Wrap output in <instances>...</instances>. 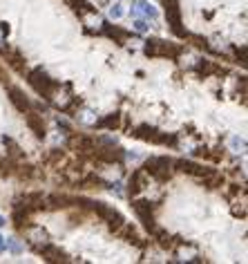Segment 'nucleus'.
Segmentation results:
<instances>
[{"label":"nucleus","mask_w":248,"mask_h":264,"mask_svg":"<svg viewBox=\"0 0 248 264\" xmlns=\"http://www.w3.org/2000/svg\"><path fill=\"white\" fill-rule=\"evenodd\" d=\"M232 215L246 220V193H241V199H237L235 204H232Z\"/></svg>","instance_id":"obj_26"},{"label":"nucleus","mask_w":248,"mask_h":264,"mask_svg":"<svg viewBox=\"0 0 248 264\" xmlns=\"http://www.w3.org/2000/svg\"><path fill=\"white\" fill-rule=\"evenodd\" d=\"M197 182L201 188H206V190H221L226 186V179H224V175L219 173V170H210L208 175H204V177H197Z\"/></svg>","instance_id":"obj_13"},{"label":"nucleus","mask_w":248,"mask_h":264,"mask_svg":"<svg viewBox=\"0 0 248 264\" xmlns=\"http://www.w3.org/2000/svg\"><path fill=\"white\" fill-rule=\"evenodd\" d=\"M139 7H141V12L146 14V16H150V18H157V9H154L150 3H146V0H141V3H139Z\"/></svg>","instance_id":"obj_29"},{"label":"nucleus","mask_w":248,"mask_h":264,"mask_svg":"<svg viewBox=\"0 0 248 264\" xmlns=\"http://www.w3.org/2000/svg\"><path fill=\"white\" fill-rule=\"evenodd\" d=\"M183 51H185L183 45L168 43V40H161V38H148L146 43H143V54L150 56V59L168 56L170 61H179V59H181Z\"/></svg>","instance_id":"obj_3"},{"label":"nucleus","mask_w":248,"mask_h":264,"mask_svg":"<svg viewBox=\"0 0 248 264\" xmlns=\"http://www.w3.org/2000/svg\"><path fill=\"white\" fill-rule=\"evenodd\" d=\"M193 72H197L199 76H204V79H208V76H226L228 74V70L226 67H221L219 63H215V61H208V59H197L193 65Z\"/></svg>","instance_id":"obj_8"},{"label":"nucleus","mask_w":248,"mask_h":264,"mask_svg":"<svg viewBox=\"0 0 248 264\" xmlns=\"http://www.w3.org/2000/svg\"><path fill=\"white\" fill-rule=\"evenodd\" d=\"M0 72H3V70H0Z\"/></svg>","instance_id":"obj_38"},{"label":"nucleus","mask_w":248,"mask_h":264,"mask_svg":"<svg viewBox=\"0 0 248 264\" xmlns=\"http://www.w3.org/2000/svg\"><path fill=\"white\" fill-rule=\"evenodd\" d=\"M3 251H7V246H5V237L0 235V253H3Z\"/></svg>","instance_id":"obj_35"},{"label":"nucleus","mask_w":248,"mask_h":264,"mask_svg":"<svg viewBox=\"0 0 248 264\" xmlns=\"http://www.w3.org/2000/svg\"><path fill=\"white\" fill-rule=\"evenodd\" d=\"M232 54H235V59L239 61L241 65H246V45H241V47H237V45H232Z\"/></svg>","instance_id":"obj_28"},{"label":"nucleus","mask_w":248,"mask_h":264,"mask_svg":"<svg viewBox=\"0 0 248 264\" xmlns=\"http://www.w3.org/2000/svg\"><path fill=\"white\" fill-rule=\"evenodd\" d=\"M134 139H141V141H148V143H154V139H157L159 134V128L154 126H148V123H141V126H137L134 130L130 132Z\"/></svg>","instance_id":"obj_17"},{"label":"nucleus","mask_w":248,"mask_h":264,"mask_svg":"<svg viewBox=\"0 0 248 264\" xmlns=\"http://www.w3.org/2000/svg\"><path fill=\"white\" fill-rule=\"evenodd\" d=\"M25 74H27V83L34 87L36 94L43 96V99H47V101L54 99L56 92L60 90V83L56 81V79H51V76L43 70V67H34V70H27Z\"/></svg>","instance_id":"obj_1"},{"label":"nucleus","mask_w":248,"mask_h":264,"mask_svg":"<svg viewBox=\"0 0 248 264\" xmlns=\"http://www.w3.org/2000/svg\"><path fill=\"white\" fill-rule=\"evenodd\" d=\"M213 168H206L204 164H197L193 159H174V173H183V175H190V177H204L208 175Z\"/></svg>","instance_id":"obj_6"},{"label":"nucleus","mask_w":248,"mask_h":264,"mask_svg":"<svg viewBox=\"0 0 248 264\" xmlns=\"http://www.w3.org/2000/svg\"><path fill=\"white\" fill-rule=\"evenodd\" d=\"M23 117H25V123H27V128L34 132L36 139H45V137H47V123H45L43 115H38V112L32 108V110H27Z\"/></svg>","instance_id":"obj_7"},{"label":"nucleus","mask_w":248,"mask_h":264,"mask_svg":"<svg viewBox=\"0 0 248 264\" xmlns=\"http://www.w3.org/2000/svg\"><path fill=\"white\" fill-rule=\"evenodd\" d=\"M103 222H105L107 231H110V233H114V235H116V231H118V229H121V226H123V222H126V217H123V215H121V213H118V210L114 208V210H112V213L107 215V217H105V220H103Z\"/></svg>","instance_id":"obj_22"},{"label":"nucleus","mask_w":248,"mask_h":264,"mask_svg":"<svg viewBox=\"0 0 248 264\" xmlns=\"http://www.w3.org/2000/svg\"><path fill=\"white\" fill-rule=\"evenodd\" d=\"M3 143H5V148H7V157L16 159V162H23V159H25L23 148H20V146H18L16 141H14L12 137H7V134H5V137H3Z\"/></svg>","instance_id":"obj_21"},{"label":"nucleus","mask_w":248,"mask_h":264,"mask_svg":"<svg viewBox=\"0 0 248 264\" xmlns=\"http://www.w3.org/2000/svg\"><path fill=\"white\" fill-rule=\"evenodd\" d=\"M83 220H85V213H70V222H72V226H76V224H83Z\"/></svg>","instance_id":"obj_32"},{"label":"nucleus","mask_w":248,"mask_h":264,"mask_svg":"<svg viewBox=\"0 0 248 264\" xmlns=\"http://www.w3.org/2000/svg\"><path fill=\"white\" fill-rule=\"evenodd\" d=\"M148 186H150V175H148L143 168H137V170H132V175L128 177L126 195L132 199V197H137V195L141 193L143 188H148Z\"/></svg>","instance_id":"obj_5"},{"label":"nucleus","mask_w":248,"mask_h":264,"mask_svg":"<svg viewBox=\"0 0 248 264\" xmlns=\"http://www.w3.org/2000/svg\"><path fill=\"white\" fill-rule=\"evenodd\" d=\"M230 146L235 152H246V141L244 139H239V137H232L230 139Z\"/></svg>","instance_id":"obj_30"},{"label":"nucleus","mask_w":248,"mask_h":264,"mask_svg":"<svg viewBox=\"0 0 248 264\" xmlns=\"http://www.w3.org/2000/svg\"><path fill=\"white\" fill-rule=\"evenodd\" d=\"M7 92H9V101H12V105L16 108L20 115H25L27 110H32V101H29L27 96H25V92L20 90V87L9 85V87H7Z\"/></svg>","instance_id":"obj_12"},{"label":"nucleus","mask_w":248,"mask_h":264,"mask_svg":"<svg viewBox=\"0 0 248 264\" xmlns=\"http://www.w3.org/2000/svg\"><path fill=\"white\" fill-rule=\"evenodd\" d=\"M141 168L159 184H165L174 177V159L168 157V154H152L143 162Z\"/></svg>","instance_id":"obj_2"},{"label":"nucleus","mask_w":248,"mask_h":264,"mask_svg":"<svg viewBox=\"0 0 248 264\" xmlns=\"http://www.w3.org/2000/svg\"><path fill=\"white\" fill-rule=\"evenodd\" d=\"M130 206H132L134 213H137V217L146 215V213H157V208H159V204H154V201H150V199H141L139 195L130 199Z\"/></svg>","instance_id":"obj_18"},{"label":"nucleus","mask_w":248,"mask_h":264,"mask_svg":"<svg viewBox=\"0 0 248 264\" xmlns=\"http://www.w3.org/2000/svg\"><path fill=\"white\" fill-rule=\"evenodd\" d=\"M34 251L38 253L40 257H45L47 262H70V255H67L63 248L54 246L51 242H45V244H40V246H34Z\"/></svg>","instance_id":"obj_9"},{"label":"nucleus","mask_w":248,"mask_h":264,"mask_svg":"<svg viewBox=\"0 0 248 264\" xmlns=\"http://www.w3.org/2000/svg\"><path fill=\"white\" fill-rule=\"evenodd\" d=\"M177 255L181 257L183 262H190L195 255H197V248H195V246H179L177 248Z\"/></svg>","instance_id":"obj_27"},{"label":"nucleus","mask_w":248,"mask_h":264,"mask_svg":"<svg viewBox=\"0 0 248 264\" xmlns=\"http://www.w3.org/2000/svg\"><path fill=\"white\" fill-rule=\"evenodd\" d=\"M154 146H165V148H177L179 146V137L177 134H168L159 130L157 139H154Z\"/></svg>","instance_id":"obj_24"},{"label":"nucleus","mask_w":248,"mask_h":264,"mask_svg":"<svg viewBox=\"0 0 248 264\" xmlns=\"http://www.w3.org/2000/svg\"><path fill=\"white\" fill-rule=\"evenodd\" d=\"M0 51H3L5 56H7V63L12 70H16L18 74H25V59H23V54H20L18 49H14V47H9V45H0Z\"/></svg>","instance_id":"obj_14"},{"label":"nucleus","mask_w":248,"mask_h":264,"mask_svg":"<svg viewBox=\"0 0 248 264\" xmlns=\"http://www.w3.org/2000/svg\"><path fill=\"white\" fill-rule=\"evenodd\" d=\"M5 224H7V217H3V215H0V229H3Z\"/></svg>","instance_id":"obj_36"},{"label":"nucleus","mask_w":248,"mask_h":264,"mask_svg":"<svg viewBox=\"0 0 248 264\" xmlns=\"http://www.w3.org/2000/svg\"><path fill=\"white\" fill-rule=\"evenodd\" d=\"M103 27H101V34L103 36H107V38H112L116 45H123L128 38L132 36V32H128V29H123V27H118V25H110V23H101Z\"/></svg>","instance_id":"obj_15"},{"label":"nucleus","mask_w":248,"mask_h":264,"mask_svg":"<svg viewBox=\"0 0 248 264\" xmlns=\"http://www.w3.org/2000/svg\"><path fill=\"white\" fill-rule=\"evenodd\" d=\"M14 177H18L20 182H32V179H36V168H34L32 164L18 162L16 164V170H14Z\"/></svg>","instance_id":"obj_20"},{"label":"nucleus","mask_w":248,"mask_h":264,"mask_svg":"<svg viewBox=\"0 0 248 264\" xmlns=\"http://www.w3.org/2000/svg\"><path fill=\"white\" fill-rule=\"evenodd\" d=\"M65 159V150H60V148H51L49 152H47V157H45V164H49V166H56V164H60Z\"/></svg>","instance_id":"obj_25"},{"label":"nucleus","mask_w":248,"mask_h":264,"mask_svg":"<svg viewBox=\"0 0 248 264\" xmlns=\"http://www.w3.org/2000/svg\"><path fill=\"white\" fill-rule=\"evenodd\" d=\"M132 3H134V0H132Z\"/></svg>","instance_id":"obj_37"},{"label":"nucleus","mask_w":248,"mask_h":264,"mask_svg":"<svg viewBox=\"0 0 248 264\" xmlns=\"http://www.w3.org/2000/svg\"><path fill=\"white\" fill-rule=\"evenodd\" d=\"M116 235L123 237V240H126L128 244H134V246H139V248H146V246H148V240H143V237L139 235L137 226L128 224V222H123V226L116 231Z\"/></svg>","instance_id":"obj_10"},{"label":"nucleus","mask_w":248,"mask_h":264,"mask_svg":"<svg viewBox=\"0 0 248 264\" xmlns=\"http://www.w3.org/2000/svg\"><path fill=\"white\" fill-rule=\"evenodd\" d=\"M134 29H137V32H148V23L146 20H134Z\"/></svg>","instance_id":"obj_33"},{"label":"nucleus","mask_w":248,"mask_h":264,"mask_svg":"<svg viewBox=\"0 0 248 264\" xmlns=\"http://www.w3.org/2000/svg\"><path fill=\"white\" fill-rule=\"evenodd\" d=\"M165 7V20H168L170 29L177 38H188V32L181 27V9H179V3H168Z\"/></svg>","instance_id":"obj_4"},{"label":"nucleus","mask_w":248,"mask_h":264,"mask_svg":"<svg viewBox=\"0 0 248 264\" xmlns=\"http://www.w3.org/2000/svg\"><path fill=\"white\" fill-rule=\"evenodd\" d=\"M27 240H29V246H40V244H45V242H49V233L43 229V226H34V224H29L27 229Z\"/></svg>","instance_id":"obj_16"},{"label":"nucleus","mask_w":248,"mask_h":264,"mask_svg":"<svg viewBox=\"0 0 248 264\" xmlns=\"http://www.w3.org/2000/svg\"><path fill=\"white\" fill-rule=\"evenodd\" d=\"M90 115H92L90 110H83V112H81V121H85V123H94V119H96V117H90Z\"/></svg>","instance_id":"obj_34"},{"label":"nucleus","mask_w":248,"mask_h":264,"mask_svg":"<svg viewBox=\"0 0 248 264\" xmlns=\"http://www.w3.org/2000/svg\"><path fill=\"white\" fill-rule=\"evenodd\" d=\"M16 159L7 157V154H0V177H14V170H16Z\"/></svg>","instance_id":"obj_23"},{"label":"nucleus","mask_w":248,"mask_h":264,"mask_svg":"<svg viewBox=\"0 0 248 264\" xmlns=\"http://www.w3.org/2000/svg\"><path fill=\"white\" fill-rule=\"evenodd\" d=\"M121 121H123L121 112H110V115H105L101 119H94L92 128H94V130H110V132H114V130L121 128Z\"/></svg>","instance_id":"obj_11"},{"label":"nucleus","mask_w":248,"mask_h":264,"mask_svg":"<svg viewBox=\"0 0 248 264\" xmlns=\"http://www.w3.org/2000/svg\"><path fill=\"white\" fill-rule=\"evenodd\" d=\"M12 224H14V229H16L18 233H23L29 224H32V213H29V210H25V208H14Z\"/></svg>","instance_id":"obj_19"},{"label":"nucleus","mask_w":248,"mask_h":264,"mask_svg":"<svg viewBox=\"0 0 248 264\" xmlns=\"http://www.w3.org/2000/svg\"><path fill=\"white\" fill-rule=\"evenodd\" d=\"M123 16V9H121V3H114V5H112V7H110V18L112 20H118V18H121Z\"/></svg>","instance_id":"obj_31"}]
</instances>
